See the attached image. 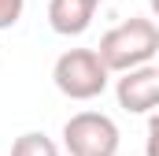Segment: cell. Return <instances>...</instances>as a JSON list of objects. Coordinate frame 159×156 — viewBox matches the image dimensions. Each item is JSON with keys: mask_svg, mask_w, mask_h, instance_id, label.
Instances as JSON below:
<instances>
[{"mask_svg": "<svg viewBox=\"0 0 159 156\" xmlns=\"http://www.w3.org/2000/svg\"><path fill=\"white\" fill-rule=\"evenodd\" d=\"M100 0H48V26L59 37H78L89 30Z\"/></svg>", "mask_w": 159, "mask_h": 156, "instance_id": "cell-5", "label": "cell"}, {"mask_svg": "<svg viewBox=\"0 0 159 156\" xmlns=\"http://www.w3.org/2000/svg\"><path fill=\"white\" fill-rule=\"evenodd\" d=\"M11 156H59V149H56V141H52L48 134H41V130H26V134L15 138Z\"/></svg>", "mask_w": 159, "mask_h": 156, "instance_id": "cell-6", "label": "cell"}, {"mask_svg": "<svg viewBox=\"0 0 159 156\" xmlns=\"http://www.w3.org/2000/svg\"><path fill=\"white\" fill-rule=\"evenodd\" d=\"M107 78H111V67L100 60L96 48H67L52 67L56 89L70 100H96L107 89Z\"/></svg>", "mask_w": 159, "mask_h": 156, "instance_id": "cell-2", "label": "cell"}, {"mask_svg": "<svg viewBox=\"0 0 159 156\" xmlns=\"http://www.w3.org/2000/svg\"><path fill=\"white\" fill-rule=\"evenodd\" d=\"M22 7H26V0H0V30H11L22 19Z\"/></svg>", "mask_w": 159, "mask_h": 156, "instance_id": "cell-7", "label": "cell"}, {"mask_svg": "<svg viewBox=\"0 0 159 156\" xmlns=\"http://www.w3.org/2000/svg\"><path fill=\"white\" fill-rule=\"evenodd\" d=\"M63 145L70 156H115L119 126L104 112H78L63 123Z\"/></svg>", "mask_w": 159, "mask_h": 156, "instance_id": "cell-3", "label": "cell"}, {"mask_svg": "<svg viewBox=\"0 0 159 156\" xmlns=\"http://www.w3.org/2000/svg\"><path fill=\"white\" fill-rule=\"evenodd\" d=\"M144 156H159V108L148 115V141H144Z\"/></svg>", "mask_w": 159, "mask_h": 156, "instance_id": "cell-8", "label": "cell"}, {"mask_svg": "<svg viewBox=\"0 0 159 156\" xmlns=\"http://www.w3.org/2000/svg\"><path fill=\"white\" fill-rule=\"evenodd\" d=\"M115 97H119V108L133 112V115L156 112L159 108V67L141 63L133 71H122L119 82H115Z\"/></svg>", "mask_w": 159, "mask_h": 156, "instance_id": "cell-4", "label": "cell"}, {"mask_svg": "<svg viewBox=\"0 0 159 156\" xmlns=\"http://www.w3.org/2000/svg\"><path fill=\"white\" fill-rule=\"evenodd\" d=\"M96 52H100V60L111 67V75L133 71V67H141V63H152L159 56V26L152 19L133 15V19L119 22V26H111V30L100 37Z\"/></svg>", "mask_w": 159, "mask_h": 156, "instance_id": "cell-1", "label": "cell"}, {"mask_svg": "<svg viewBox=\"0 0 159 156\" xmlns=\"http://www.w3.org/2000/svg\"><path fill=\"white\" fill-rule=\"evenodd\" d=\"M148 7H152V15L159 19V0H148Z\"/></svg>", "mask_w": 159, "mask_h": 156, "instance_id": "cell-9", "label": "cell"}]
</instances>
